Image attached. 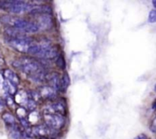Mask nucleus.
<instances>
[{"label":"nucleus","mask_w":156,"mask_h":139,"mask_svg":"<svg viewBox=\"0 0 156 139\" xmlns=\"http://www.w3.org/2000/svg\"><path fill=\"white\" fill-rule=\"evenodd\" d=\"M12 66L15 69L29 75L30 77L44 72L39 61L30 57H21L18 60H15L12 62Z\"/></svg>","instance_id":"1"},{"label":"nucleus","mask_w":156,"mask_h":139,"mask_svg":"<svg viewBox=\"0 0 156 139\" xmlns=\"http://www.w3.org/2000/svg\"><path fill=\"white\" fill-rule=\"evenodd\" d=\"M3 21L10 24L12 27L20 31L21 32L27 33H34L39 31L37 25L35 22H31L21 18H10L3 17Z\"/></svg>","instance_id":"2"},{"label":"nucleus","mask_w":156,"mask_h":139,"mask_svg":"<svg viewBox=\"0 0 156 139\" xmlns=\"http://www.w3.org/2000/svg\"><path fill=\"white\" fill-rule=\"evenodd\" d=\"M44 117L46 125L56 132L64 128L66 125V117L63 115L56 113L44 114Z\"/></svg>","instance_id":"3"},{"label":"nucleus","mask_w":156,"mask_h":139,"mask_svg":"<svg viewBox=\"0 0 156 139\" xmlns=\"http://www.w3.org/2000/svg\"><path fill=\"white\" fill-rule=\"evenodd\" d=\"M9 42L11 47L20 53H27L29 47L34 44L33 40L27 36L19 38H9Z\"/></svg>","instance_id":"4"},{"label":"nucleus","mask_w":156,"mask_h":139,"mask_svg":"<svg viewBox=\"0 0 156 139\" xmlns=\"http://www.w3.org/2000/svg\"><path fill=\"white\" fill-rule=\"evenodd\" d=\"M30 134H31L32 137H36L41 138V137H53L56 134V131L49 128L45 124V125H34L30 128Z\"/></svg>","instance_id":"5"},{"label":"nucleus","mask_w":156,"mask_h":139,"mask_svg":"<svg viewBox=\"0 0 156 139\" xmlns=\"http://www.w3.org/2000/svg\"><path fill=\"white\" fill-rule=\"evenodd\" d=\"M36 24L39 30H50L53 26V20L50 15H40L37 19Z\"/></svg>","instance_id":"6"},{"label":"nucleus","mask_w":156,"mask_h":139,"mask_svg":"<svg viewBox=\"0 0 156 139\" xmlns=\"http://www.w3.org/2000/svg\"><path fill=\"white\" fill-rule=\"evenodd\" d=\"M61 114L65 115L66 106L62 102H54L47 105L44 109V114Z\"/></svg>","instance_id":"7"},{"label":"nucleus","mask_w":156,"mask_h":139,"mask_svg":"<svg viewBox=\"0 0 156 139\" xmlns=\"http://www.w3.org/2000/svg\"><path fill=\"white\" fill-rule=\"evenodd\" d=\"M41 99H47V100H54L56 97V92L52 87L49 86H44L40 88L39 93Z\"/></svg>","instance_id":"8"},{"label":"nucleus","mask_w":156,"mask_h":139,"mask_svg":"<svg viewBox=\"0 0 156 139\" xmlns=\"http://www.w3.org/2000/svg\"><path fill=\"white\" fill-rule=\"evenodd\" d=\"M45 80L47 81V82L49 83V86L52 87L54 90H59V80H60V78H59V74L56 72H53V73H47L46 75Z\"/></svg>","instance_id":"9"},{"label":"nucleus","mask_w":156,"mask_h":139,"mask_svg":"<svg viewBox=\"0 0 156 139\" xmlns=\"http://www.w3.org/2000/svg\"><path fill=\"white\" fill-rule=\"evenodd\" d=\"M52 8L47 5H43L34 6L33 9L30 12V14L33 15H52Z\"/></svg>","instance_id":"10"},{"label":"nucleus","mask_w":156,"mask_h":139,"mask_svg":"<svg viewBox=\"0 0 156 139\" xmlns=\"http://www.w3.org/2000/svg\"><path fill=\"white\" fill-rule=\"evenodd\" d=\"M4 77L5 78L6 80H8L9 82H10L11 83H12L13 85H15V86L19 84L20 82V79L18 77V75L15 73L12 70H9V69H6V70H4Z\"/></svg>","instance_id":"11"},{"label":"nucleus","mask_w":156,"mask_h":139,"mask_svg":"<svg viewBox=\"0 0 156 139\" xmlns=\"http://www.w3.org/2000/svg\"><path fill=\"white\" fill-rule=\"evenodd\" d=\"M69 84H70L69 76L68 73H64L63 74H62V77L60 78V80H59V91L62 92V93H65V92H66Z\"/></svg>","instance_id":"12"},{"label":"nucleus","mask_w":156,"mask_h":139,"mask_svg":"<svg viewBox=\"0 0 156 139\" xmlns=\"http://www.w3.org/2000/svg\"><path fill=\"white\" fill-rule=\"evenodd\" d=\"M3 88H4L5 91L10 96L11 95H15L17 93V86H15V85L11 83L6 79L3 82Z\"/></svg>","instance_id":"13"},{"label":"nucleus","mask_w":156,"mask_h":139,"mask_svg":"<svg viewBox=\"0 0 156 139\" xmlns=\"http://www.w3.org/2000/svg\"><path fill=\"white\" fill-rule=\"evenodd\" d=\"M3 121L5 122V123L8 125L9 127H12L13 125H15V117L12 115L11 113L9 112H5L2 115Z\"/></svg>","instance_id":"14"},{"label":"nucleus","mask_w":156,"mask_h":139,"mask_svg":"<svg viewBox=\"0 0 156 139\" xmlns=\"http://www.w3.org/2000/svg\"><path fill=\"white\" fill-rule=\"evenodd\" d=\"M56 64L57 65V67L62 69V70H65L66 69V61L62 55L59 54V56L57 57V59L56 60Z\"/></svg>","instance_id":"15"},{"label":"nucleus","mask_w":156,"mask_h":139,"mask_svg":"<svg viewBox=\"0 0 156 139\" xmlns=\"http://www.w3.org/2000/svg\"><path fill=\"white\" fill-rule=\"evenodd\" d=\"M27 97L29 98V99H32V100L34 101L35 102H39L40 99H41V96H40V94L38 93H37V92H34V91H30L28 93V94H27Z\"/></svg>","instance_id":"16"},{"label":"nucleus","mask_w":156,"mask_h":139,"mask_svg":"<svg viewBox=\"0 0 156 139\" xmlns=\"http://www.w3.org/2000/svg\"><path fill=\"white\" fill-rule=\"evenodd\" d=\"M25 105L29 110L32 111V110H34V109H35V108H36L37 102H35L34 101L32 100V99H29V98H28V99H27V102H26Z\"/></svg>","instance_id":"17"},{"label":"nucleus","mask_w":156,"mask_h":139,"mask_svg":"<svg viewBox=\"0 0 156 139\" xmlns=\"http://www.w3.org/2000/svg\"><path fill=\"white\" fill-rule=\"evenodd\" d=\"M148 21L149 23H156V10H151L148 17Z\"/></svg>","instance_id":"18"},{"label":"nucleus","mask_w":156,"mask_h":139,"mask_svg":"<svg viewBox=\"0 0 156 139\" xmlns=\"http://www.w3.org/2000/svg\"><path fill=\"white\" fill-rule=\"evenodd\" d=\"M149 128H150V131H152V132L153 133L156 132V117L154 118L153 120H152V122H151V125H150V127H149Z\"/></svg>","instance_id":"19"},{"label":"nucleus","mask_w":156,"mask_h":139,"mask_svg":"<svg viewBox=\"0 0 156 139\" xmlns=\"http://www.w3.org/2000/svg\"><path fill=\"white\" fill-rule=\"evenodd\" d=\"M5 101L3 99H2L0 98V112L5 108Z\"/></svg>","instance_id":"20"},{"label":"nucleus","mask_w":156,"mask_h":139,"mask_svg":"<svg viewBox=\"0 0 156 139\" xmlns=\"http://www.w3.org/2000/svg\"><path fill=\"white\" fill-rule=\"evenodd\" d=\"M133 139H148L147 136L145 134H140L139 135L136 136Z\"/></svg>","instance_id":"21"},{"label":"nucleus","mask_w":156,"mask_h":139,"mask_svg":"<svg viewBox=\"0 0 156 139\" xmlns=\"http://www.w3.org/2000/svg\"><path fill=\"white\" fill-rule=\"evenodd\" d=\"M4 65H5L4 60H3V58L0 57V69L2 68V67H4Z\"/></svg>","instance_id":"22"},{"label":"nucleus","mask_w":156,"mask_h":139,"mask_svg":"<svg viewBox=\"0 0 156 139\" xmlns=\"http://www.w3.org/2000/svg\"><path fill=\"white\" fill-rule=\"evenodd\" d=\"M152 5H153L154 8H155L156 10V0H153V1H152Z\"/></svg>","instance_id":"23"},{"label":"nucleus","mask_w":156,"mask_h":139,"mask_svg":"<svg viewBox=\"0 0 156 139\" xmlns=\"http://www.w3.org/2000/svg\"><path fill=\"white\" fill-rule=\"evenodd\" d=\"M152 108H156V100L154 102V103L152 104Z\"/></svg>","instance_id":"24"},{"label":"nucleus","mask_w":156,"mask_h":139,"mask_svg":"<svg viewBox=\"0 0 156 139\" xmlns=\"http://www.w3.org/2000/svg\"><path fill=\"white\" fill-rule=\"evenodd\" d=\"M154 90H155V92L156 93V83H155V87H154Z\"/></svg>","instance_id":"25"}]
</instances>
